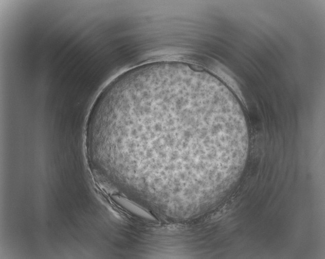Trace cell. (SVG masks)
Instances as JSON below:
<instances>
[{
	"label": "cell",
	"mask_w": 325,
	"mask_h": 259,
	"mask_svg": "<svg viewBox=\"0 0 325 259\" xmlns=\"http://www.w3.org/2000/svg\"><path fill=\"white\" fill-rule=\"evenodd\" d=\"M113 198L122 207L135 215L151 221L156 220V218L150 213L136 203L121 196H115Z\"/></svg>",
	"instance_id": "1"
}]
</instances>
